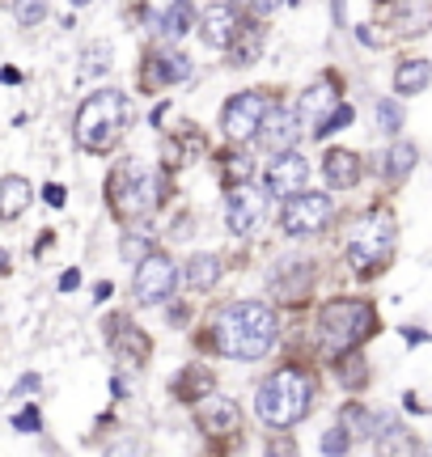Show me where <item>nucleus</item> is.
I'll return each instance as SVG.
<instances>
[{
  "instance_id": "obj_1",
  "label": "nucleus",
  "mask_w": 432,
  "mask_h": 457,
  "mask_svg": "<svg viewBox=\"0 0 432 457\" xmlns=\"http://www.w3.org/2000/svg\"><path fill=\"white\" fill-rule=\"evenodd\" d=\"M280 335V318L263 301H233L216 318V347L233 360H263Z\"/></svg>"
},
{
  "instance_id": "obj_2",
  "label": "nucleus",
  "mask_w": 432,
  "mask_h": 457,
  "mask_svg": "<svg viewBox=\"0 0 432 457\" xmlns=\"http://www.w3.org/2000/svg\"><path fill=\"white\" fill-rule=\"evenodd\" d=\"M254 411H259V420H263L267 428H276V432L301 424V420L314 411V377L293 369V364H288V369H276V373L259 386V394H254Z\"/></svg>"
},
{
  "instance_id": "obj_3",
  "label": "nucleus",
  "mask_w": 432,
  "mask_h": 457,
  "mask_svg": "<svg viewBox=\"0 0 432 457\" xmlns=\"http://www.w3.org/2000/svg\"><path fill=\"white\" fill-rule=\"evenodd\" d=\"M128 94L119 89H98L81 102V111L72 119V136L85 153H111L119 145V136L128 128Z\"/></svg>"
},
{
  "instance_id": "obj_4",
  "label": "nucleus",
  "mask_w": 432,
  "mask_h": 457,
  "mask_svg": "<svg viewBox=\"0 0 432 457\" xmlns=\"http://www.w3.org/2000/svg\"><path fill=\"white\" fill-rule=\"evenodd\" d=\"M373 327H378V318H373V305H365V301H331V305H322V313H318L322 343L331 352H339V356L356 352L373 335Z\"/></svg>"
},
{
  "instance_id": "obj_5",
  "label": "nucleus",
  "mask_w": 432,
  "mask_h": 457,
  "mask_svg": "<svg viewBox=\"0 0 432 457\" xmlns=\"http://www.w3.org/2000/svg\"><path fill=\"white\" fill-rule=\"evenodd\" d=\"M395 237H399V233H395V216L390 212L365 216L348 237V262L356 271H378V267H386L390 254H395Z\"/></svg>"
},
{
  "instance_id": "obj_6",
  "label": "nucleus",
  "mask_w": 432,
  "mask_h": 457,
  "mask_svg": "<svg viewBox=\"0 0 432 457\" xmlns=\"http://www.w3.org/2000/svg\"><path fill=\"white\" fill-rule=\"evenodd\" d=\"M276 111L271 106V94H263V89H246V94H237V98L225 102V111H220V128H225V136L229 140H254L259 131H263L267 114Z\"/></svg>"
},
{
  "instance_id": "obj_7",
  "label": "nucleus",
  "mask_w": 432,
  "mask_h": 457,
  "mask_svg": "<svg viewBox=\"0 0 432 457\" xmlns=\"http://www.w3.org/2000/svg\"><path fill=\"white\" fill-rule=\"evenodd\" d=\"M162 204V179L157 174H145V170H136V165H128V170H119L115 179V208L128 220H145V216L153 212Z\"/></svg>"
},
{
  "instance_id": "obj_8",
  "label": "nucleus",
  "mask_w": 432,
  "mask_h": 457,
  "mask_svg": "<svg viewBox=\"0 0 432 457\" xmlns=\"http://www.w3.org/2000/svg\"><path fill=\"white\" fill-rule=\"evenodd\" d=\"M335 216V204L331 195H318V191H301V195L284 199V212H280V225L288 237H314L322 228L331 225Z\"/></svg>"
},
{
  "instance_id": "obj_9",
  "label": "nucleus",
  "mask_w": 432,
  "mask_h": 457,
  "mask_svg": "<svg viewBox=\"0 0 432 457\" xmlns=\"http://www.w3.org/2000/svg\"><path fill=\"white\" fill-rule=\"evenodd\" d=\"M174 284H179V267L170 254H157L153 250L149 259L136 267V279H132V293L140 305H162L174 296Z\"/></svg>"
},
{
  "instance_id": "obj_10",
  "label": "nucleus",
  "mask_w": 432,
  "mask_h": 457,
  "mask_svg": "<svg viewBox=\"0 0 432 457\" xmlns=\"http://www.w3.org/2000/svg\"><path fill=\"white\" fill-rule=\"evenodd\" d=\"M305 182H310V162H305L301 153H280L276 162L267 165L263 191L276 199H293L305 191Z\"/></svg>"
},
{
  "instance_id": "obj_11",
  "label": "nucleus",
  "mask_w": 432,
  "mask_h": 457,
  "mask_svg": "<svg viewBox=\"0 0 432 457\" xmlns=\"http://www.w3.org/2000/svg\"><path fill=\"white\" fill-rule=\"evenodd\" d=\"M263 212H267V195H259L246 182H237L229 191V199H225V225H229V233H237V237L259 225Z\"/></svg>"
},
{
  "instance_id": "obj_12",
  "label": "nucleus",
  "mask_w": 432,
  "mask_h": 457,
  "mask_svg": "<svg viewBox=\"0 0 432 457\" xmlns=\"http://www.w3.org/2000/svg\"><path fill=\"white\" fill-rule=\"evenodd\" d=\"M301 111H288V106H276V111L267 114L263 131H259V140H263L267 153H293V145L301 140Z\"/></svg>"
},
{
  "instance_id": "obj_13",
  "label": "nucleus",
  "mask_w": 432,
  "mask_h": 457,
  "mask_svg": "<svg viewBox=\"0 0 432 457\" xmlns=\"http://www.w3.org/2000/svg\"><path fill=\"white\" fill-rule=\"evenodd\" d=\"M204 26V43L208 47H233L237 34H242V21H237V9L233 4H208L200 17Z\"/></svg>"
},
{
  "instance_id": "obj_14",
  "label": "nucleus",
  "mask_w": 432,
  "mask_h": 457,
  "mask_svg": "<svg viewBox=\"0 0 432 457\" xmlns=\"http://www.w3.org/2000/svg\"><path fill=\"white\" fill-rule=\"evenodd\" d=\"M200 424H204V432H212V436H229V432H237V424H242V411H237V403L225 398V394H208L200 403Z\"/></svg>"
},
{
  "instance_id": "obj_15",
  "label": "nucleus",
  "mask_w": 432,
  "mask_h": 457,
  "mask_svg": "<svg viewBox=\"0 0 432 457\" xmlns=\"http://www.w3.org/2000/svg\"><path fill=\"white\" fill-rule=\"evenodd\" d=\"M339 106V85H335V77H318L305 94H301V119H314V123H322L327 114Z\"/></svg>"
},
{
  "instance_id": "obj_16",
  "label": "nucleus",
  "mask_w": 432,
  "mask_h": 457,
  "mask_svg": "<svg viewBox=\"0 0 432 457\" xmlns=\"http://www.w3.org/2000/svg\"><path fill=\"white\" fill-rule=\"evenodd\" d=\"M322 174H327V182H331L335 191H352L361 182V157L348 153V148H331L322 157Z\"/></svg>"
},
{
  "instance_id": "obj_17",
  "label": "nucleus",
  "mask_w": 432,
  "mask_h": 457,
  "mask_svg": "<svg viewBox=\"0 0 432 457\" xmlns=\"http://www.w3.org/2000/svg\"><path fill=\"white\" fill-rule=\"evenodd\" d=\"M378 436H373V449H378V457H411L416 453V436L407 432V428L399 424V420H390V415H382L378 420Z\"/></svg>"
},
{
  "instance_id": "obj_18",
  "label": "nucleus",
  "mask_w": 432,
  "mask_h": 457,
  "mask_svg": "<svg viewBox=\"0 0 432 457\" xmlns=\"http://www.w3.org/2000/svg\"><path fill=\"white\" fill-rule=\"evenodd\" d=\"M34 199V187L21 174H4L0 179V216L4 220H17V216L26 212V204Z\"/></svg>"
},
{
  "instance_id": "obj_19",
  "label": "nucleus",
  "mask_w": 432,
  "mask_h": 457,
  "mask_svg": "<svg viewBox=\"0 0 432 457\" xmlns=\"http://www.w3.org/2000/svg\"><path fill=\"white\" fill-rule=\"evenodd\" d=\"M432 81V64L428 60H403L399 72H395V94H424Z\"/></svg>"
},
{
  "instance_id": "obj_20",
  "label": "nucleus",
  "mask_w": 432,
  "mask_h": 457,
  "mask_svg": "<svg viewBox=\"0 0 432 457\" xmlns=\"http://www.w3.org/2000/svg\"><path fill=\"white\" fill-rule=\"evenodd\" d=\"M153 21H157V30L166 34V38H183L195 26V9H191V0H170V9L157 13Z\"/></svg>"
},
{
  "instance_id": "obj_21",
  "label": "nucleus",
  "mask_w": 432,
  "mask_h": 457,
  "mask_svg": "<svg viewBox=\"0 0 432 457\" xmlns=\"http://www.w3.org/2000/svg\"><path fill=\"white\" fill-rule=\"evenodd\" d=\"M183 279H187V288H195V293L212 288L216 279H220V259H216V254H191Z\"/></svg>"
},
{
  "instance_id": "obj_22",
  "label": "nucleus",
  "mask_w": 432,
  "mask_h": 457,
  "mask_svg": "<svg viewBox=\"0 0 432 457\" xmlns=\"http://www.w3.org/2000/svg\"><path fill=\"white\" fill-rule=\"evenodd\" d=\"M416 145H390L382 153V174L390 182H403L407 179V174H411V170H416Z\"/></svg>"
},
{
  "instance_id": "obj_23",
  "label": "nucleus",
  "mask_w": 432,
  "mask_h": 457,
  "mask_svg": "<svg viewBox=\"0 0 432 457\" xmlns=\"http://www.w3.org/2000/svg\"><path fill=\"white\" fill-rule=\"evenodd\" d=\"M432 26V4L428 0H407L399 13V30L403 34H424Z\"/></svg>"
},
{
  "instance_id": "obj_24",
  "label": "nucleus",
  "mask_w": 432,
  "mask_h": 457,
  "mask_svg": "<svg viewBox=\"0 0 432 457\" xmlns=\"http://www.w3.org/2000/svg\"><path fill=\"white\" fill-rule=\"evenodd\" d=\"M157 77L166 85L187 81V77H191V60H187L183 51H162V55H157Z\"/></svg>"
},
{
  "instance_id": "obj_25",
  "label": "nucleus",
  "mask_w": 432,
  "mask_h": 457,
  "mask_svg": "<svg viewBox=\"0 0 432 457\" xmlns=\"http://www.w3.org/2000/svg\"><path fill=\"white\" fill-rule=\"evenodd\" d=\"M212 386V377L204 373V369H187L179 381H174V394L179 398H187V403H195V398H204V390Z\"/></svg>"
},
{
  "instance_id": "obj_26",
  "label": "nucleus",
  "mask_w": 432,
  "mask_h": 457,
  "mask_svg": "<svg viewBox=\"0 0 432 457\" xmlns=\"http://www.w3.org/2000/svg\"><path fill=\"white\" fill-rule=\"evenodd\" d=\"M339 424L348 428L352 436H373V424H378V420H373V415H369L365 407H356V403H352V407H344Z\"/></svg>"
},
{
  "instance_id": "obj_27",
  "label": "nucleus",
  "mask_w": 432,
  "mask_h": 457,
  "mask_svg": "<svg viewBox=\"0 0 432 457\" xmlns=\"http://www.w3.org/2000/svg\"><path fill=\"white\" fill-rule=\"evenodd\" d=\"M352 119H356V111H352L348 102H339V106H335V111L327 114V119H322V123L314 128V136H318V140H327L331 131H344V128H348Z\"/></svg>"
},
{
  "instance_id": "obj_28",
  "label": "nucleus",
  "mask_w": 432,
  "mask_h": 457,
  "mask_svg": "<svg viewBox=\"0 0 432 457\" xmlns=\"http://www.w3.org/2000/svg\"><path fill=\"white\" fill-rule=\"evenodd\" d=\"M373 114H378V128H382L386 136H395V131L403 128V106L395 98H382L373 106Z\"/></svg>"
},
{
  "instance_id": "obj_29",
  "label": "nucleus",
  "mask_w": 432,
  "mask_h": 457,
  "mask_svg": "<svg viewBox=\"0 0 432 457\" xmlns=\"http://www.w3.org/2000/svg\"><path fill=\"white\" fill-rule=\"evenodd\" d=\"M352 449V432L344 424H335V428H327L322 432V453L327 457H344Z\"/></svg>"
},
{
  "instance_id": "obj_30",
  "label": "nucleus",
  "mask_w": 432,
  "mask_h": 457,
  "mask_svg": "<svg viewBox=\"0 0 432 457\" xmlns=\"http://www.w3.org/2000/svg\"><path fill=\"white\" fill-rule=\"evenodd\" d=\"M111 68V47L106 43H94V47H85V64H81V77H98Z\"/></svg>"
},
{
  "instance_id": "obj_31",
  "label": "nucleus",
  "mask_w": 432,
  "mask_h": 457,
  "mask_svg": "<svg viewBox=\"0 0 432 457\" xmlns=\"http://www.w3.org/2000/svg\"><path fill=\"white\" fill-rule=\"evenodd\" d=\"M17 26H38L47 17V0H13Z\"/></svg>"
},
{
  "instance_id": "obj_32",
  "label": "nucleus",
  "mask_w": 432,
  "mask_h": 457,
  "mask_svg": "<svg viewBox=\"0 0 432 457\" xmlns=\"http://www.w3.org/2000/svg\"><path fill=\"white\" fill-rule=\"evenodd\" d=\"M335 373H339V381H344V386H352V390H356V386H365L369 369H365V360L352 352V356L344 360V364H335Z\"/></svg>"
},
{
  "instance_id": "obj_33",
  "label": "nucleus",
  "mask_w": 432,
  "mask_h": 457,
  "mask_svg": "<svg viewBox=\"0 0 432 457\" xmlns=\"http://www.w3.org/2000/svg\"><path fill=\"white\" fill-rule=\"evenodd\" d=\"M119 254H123L128 262H145L153 254V250H149V237H136V233H128V237L119 242Z\"/></svg>"
},
{
  "instance_id": "obj_34",
  "label": "nucleus",
  "mask_w": 432,
  "mask_h": 457,
  "mask_svg": "<svg viewBox=\"0 0 432 457\" xmlns=\"http://www.w3.org/2000/svg\"><path fill=\"white\" fill-rule=\"evenodd\" d=\"M13 428H17V432H26V436H30V432H38V428H43V415H38V407L17 411V415H13Z\"/></svg>"
},
{
  "instance_id": "obj_35",
  "label": "nucleus",
  "mask_w": 432,
  "mask_h": 457,
  "mask_svg": "<svg viewBox=\"0 0 432 457\" xmlns=\"http://www.w3.org/2000/svg\"><path fill=\"white\" fill-rule=\"evenodd\" d=\"M102 457H149V449L140 441H119V445H111Z\"/></svg>"
},
{
  "instance_id": "obj_36",
  "label": "nucleus",
  "mask_w": 432,
  "mask_h": 457,
  "mask_svg": "<svg viewBox=\"0 0 432 457\" xmlns=\"http://www.w3.org/2000/svg\"><path fill=\"white\" fill-rule=\"evenodd\" d=\"M38 386H43V381H38V373H26L13 386V398H30V394H38Z\"/></svg>"
},
{
  "instance_id": "obj_37",
  "label": "nucleus",
  "mask_w": 432,
  "mask_h": 457,
  "mask_svg": "<svg viewBox=\"0 0 432 457\" xmlns=\"http://www.w3.org/2000/svg\"><path fill=\"white\" fill-rule=\"evenodd\" d=\"M43 195H47L51 208H64V187H60V182H47V187H43Z\"/></svg>"
},
{
  "instance_id": "obj_38",
  "label": "nucleus",
  "mask_w": 432,
  "mask_h": 457,
  "mask_svg": "<svg viewBox=\"0 0 432 457\" xmlns=\"http://www.w3.org/2000/svg\"><path fill=\"white\" fill-rule=\"evenodd\" d=\"M267 457H297V449L288 441H276V445H267Z\"/></svg>"
},
{
  "instance_id": "obj_39",
  "label": "nucleus",
  "mask_w": 432,
  "mask_h": 457,
  "mask_svg": "<svg viewBox=\"0 0 432 457\" xmlns=\"http://www.w3.org/2000/svg\"><path fill=\"white\" fill-rule=\"evenodd\" d=\"M77 284H81V271H64V276H60V288H64V293H72Z\"/></svg>"
},
{
  "instance_id": "obj_40",
  "label": "nucleus",
  "mask_w": 432,
  "mask_h": 457,
  "mask_svg": "<svg viewBox=\"0 0 432 457\" xmlns=\"http://www.w3.org/2000/svg\"><path fill=\"white\" fill-rule=\"evenodd\" d=\"M276 4H280V0H250V9H254L259 17H267L271 9H276Z\"/></svg>"
},
{
  "instance_id": "obj_41",
  "label": "nucleus",
  "mask_w": 432,
  "mask_h": 457,
  "mask_svg": "<svg viewBox=\"0 0 432 457\" xmlns=\"http://www.w3.org/2000/svg\"><path fill=\"white\" fill-rule=\"evenodd\" d=\"M356 38H361V43H378V34L369 30V26H361V30H356Z\"/></svg>"
},
{
  "instance_id": "obj_42",
  "label": "nucleus",
  "mask_w": 432,
  "mask_h": 457,
  "mask_svg": "<svg viewBox=\"0 0 432 457\" xmlns=\"http://www.w3.org/2000/svg\"><path fill=\"white\" fill-rule=\"evenodd\" d=\"M68 4H77V9H85V4H94V0H68Z\"/></svg>"
},
{
  "instance_id": "obj_43",
  "label": "nucleus",
  "mask_w": 432,
  "mask_h": 457,
  "mask_svg": "<svg viewBox=\"0 0 432 457\" xmlns=\"http://www.w3.org/2000/svg\"><path fill=\"white\" fill-rule=\"evenodd\" d=\"M420 457H432V441H428V445H424V449H420Z\"/></svg>"
}]
</instances>
